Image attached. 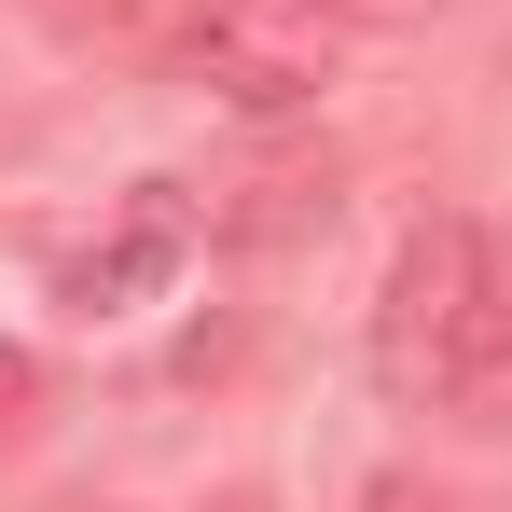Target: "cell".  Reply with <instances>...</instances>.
Returning <instances> with one entry per match:
<instances>
[{
  "label": "cell",
  "mask_w": 512,
  "mask_h": 512,
  "mask_svg": "<svg viewBox=\"0 0 512 512\" xmlns=\"http://www.w3.org/2000/svg\"><path fill=\"white\" fill-rule=\"evenodd\" d=\"M180 70L222 111H305L346 70V14L333 0H180Z\"/></svg>",
  "instance_id": "cell-2"
},
{
  "label": "cell",
  "mask_w": 512,
  "mask_h": 512,
  "mask_svg": "<svg viewBox=\"0 0 512 512\" xmlns=\"http://www.w3.org/2000/svg\"><path fill=\"white\" fill-rule=\"evenodd\" d=\"M346 28H429V14H443V0H333Z\"/></svg>",
  "instance_id": "cell-5"
},
{
  "label": "cell",
  "mask_w": 512,
  "mask_h": 512,
  "mask_svg": "<svg viewBox=\"0 0 512 512\" xmlns=\"http://www.w3.org/2000/svg\"><path fill=\"white\" fill-rule=\"evenodd\" d=\"M180 250H194L180 180H139V194L111 208V236H84V250L56 263V291H70V319H125V305H153V291L180 277Z\"/></svg>",
  "instance_id": "cell-3"
},
{
  "label": "cell",
  "mask_w": 512,
  "mask_h": 512,
  "mask_svg": "<svg viewBox=\"0 0 512 512\" xmlns=\"http://www.w3.org/2000/svg\"><path fill=\"white\" fill-rule=\"evenodd\" d=\"M56 14H70V28H97V42H139V14H153V0H56Z\"/></svg>",
  "instance_id": "cell-4"
},
{
  "label": "cell",
  "mask_w": 512,
  "mask_h": 512,
  "mask_svg": "<svg viewBox=\"0 0 512 512\" xmlns=\"http://www.w3.org/2000/svg\"><path fill=\"white\" fill-rule=\"evenodd\" d=\"M374 512H429V499H416V485H374Z\"/></svg>",
  "instance_id": "cell-7"
},
{
  "label": "cell",
  "mask_w": 512,
  "mask_h": 512,
  "mask_svg": "<svg viewBox=\"0 0 512 512\" xmlns=\"http://www.w3.org/2000/svg\"><path fill=\"white\" fill-rule=\"evenodd\" d=\"M222 512H250V499H222Z\"/></svg>",
  "instance_id": "cell-8"
},
{
  "label": "cell",
  "mask_w": 512,
  "mask_h": 512,
  "mask_svg": "<svg viewBox=\"0 0 512 512\" xmlns=\"http://www.w3.org/2000/svg\"><path fill=\"white\" fill-rule=\"evenodd\" d=\"M374 388L402 416H471L512 429V222L485 208H429L388 250L374 291Z\"/></svg>",
  "instance_id": "cell-1"
},
{
  "label": "cell",
  "mask_w": 512,
  "mask_h": 512,
  "mask_svg": "<svg viewBox=\"0 0 512 512\" xmlns=\"http://www.w3.org/2000/svg\"><path fill=\"white\" fill-rule=\"evenodd\" d=\"M14 402H28V346H0V416H14Z\"/></svg>",
  "instance_id": "cell-6"
}]
</instances>
